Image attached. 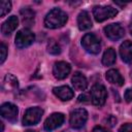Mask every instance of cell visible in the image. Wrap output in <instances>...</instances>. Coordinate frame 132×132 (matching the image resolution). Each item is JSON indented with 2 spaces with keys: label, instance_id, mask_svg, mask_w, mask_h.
Instances as JSON below:
<instances>
[{
  "label": "cell",
  "instance_id": "6da1fadb",
  "mask_svg": "<svg viewBox=\"0 0 132 132\" xmlns=\"http://www.w3.org/2000/svg\"><path fill=\"white\" fill-rule=\"evenodd\" d=\"M68 20L66 12L60 8L52 9L44 18V25L50 29H57L63 27Z\"/></svg>",
  "mask_w": 132,
  "mask_h": 132
},
{
  "label": "cell",
  "instance_id": "7a4b0ae2",
  "mask_svg": "<svg viewBox=\"0 0 132 132\" xmlns=\"http://www.w3.org/2000/svg\"><path fill=\"white\" fill-rule=\"evenodd\" d=\"M81 45L82 47L90 54L97 55L101 50V44L99 38L93 33H87L81 38Z\"/></svg>",
  "mask_w": 132,
  "mask_h": 132
},
{
  "label": "cell",
  "instance_id": "f1b7e54d",
  "mask_svg": "<svg viewBox=\"0 0 132 132\" xmlns=\"http://www.w3.org/2000/svg\"><path fill=\"white\" fill-rule=\"evenodd\" d=\"M25 132H37V131H35V130H27Z\"/></svg>",
  "mask_w": 132,
  "mask_h": 132
},
{
  "label": "cell",
  "instance_id": "4fadbf2b",
  "mask_svg": "<svg viewBox=\"0 0 132 132\" xmlns=\"http://www.w3.org/2000/svg\"><path fill=\"white\" fill-rule=\"evenodd\" d=\"M120 55L125 63L132 62V41L125 40L120 45Z\"/></svg>",
  "mask_w": 132,
  "mask_h": 132
},
{
  "label": "cell",
  "instance_id": "d6986e66",
  "mask_svg": "<svg viewBox=\"0 0 132 132\" xmlns=\"http://www.w3.org/2000/svg\"><path fill=\"white\" fill-rule=\"evenodd\" d=\"M116 59H117V54H116V51L111 47L107 48L104 54H103V57H102V64L104 66H111L114 64L116 62Z\"/></svg>",
  "mask_w": 132,
  "mask_h": 132
},
{
  "label": "cell",
  "instance_id": "5b68a950",
  "mask_svg": "<svg viewBox=\"0 0 132 132\" xmlns=\"http://www.w3.org/2000/svg\"><path fill=\"white\" fill-rule=\"evenodd\" d=\"M118 10L111 6H95L93 9V15L96 22H103L107 19L116 16Z\"/></svg>",
  "mask_w": 132,
  "mask_h": 132
},
{
  "label": "cell",
  "instance_id": "8fae6325",
  "mask_svg": "<svg viewBox=\"0 0 132 132\" xmlns=\"http://www.w3.org/2000/svg\"><path fill=\"white\" fill-rule=\"evenodd\" d=\"M0 111H1L2 118L6 119L9 122H14L18 118V112H19L18 107L12 103L6 102V103L2 104Z\"/></svg>",
  "mask_w": 132,
  "mask_h": 132
},
{
  "label": "cell",
  "instance_id": "d4e9b609",
  "mask_svg": "<svg viewBox=\"0 0 132 132\" xmlns=\"http://www.w3.org/2000/svg\"><path fill=\"white\" fill-rule=\"evenodd\" d=\"M89 99H91V97H89L88 94H82L78 97V101L79 102H89Z\"/></svg>",
  "mask_w": 132,
  "mask_h": 132
},
{
  "label": "cell",
  "instance_id": "9c48e42d",
  "mask_svg": "<svg viewBox=\"0 0 132 132\" xmlns=\"http://www.w3.org/2000/svg\"><path fill=\"white\" fill-rule=\"evenodd\" d=\"M104 33L107 36V38H109L112 41H117L119 39H121L125 32L123 27L120 24H109L106 27H104Z\"/></svg>",
  "mask_w": 132,
  "mask_h": 132
},
{
  "label": "cell",
  "instance_id": "52a82bcc",
  "mask_svg": "<svg viewBox=\"0 0 132 132\" xmlns=\"http://www.w3.org/2000/svg\"><path fill=\"white\" fill-rule=\"evenodd\" d=\"M43 110L40 107H30L26 110L24 118H23V124L26 126L30 125H35L37 124L41 117H42Z\"/></svg>",
  "mask_w": 132,
  "mask_h": 132
},
{
  "label": "cell",
  "instance_id": "30bf717a",
  "mask_svg": "<svg viewBox=\"0 0 132 132\" xmlns=\"http://www.w3.org/2000/svg\"><path fill=\"white\" fill-rule=\"evenodd\" d=\"M71 71V66L69 63L64 62V61H60L55 63L54 67H53V73L54 76L57 79H64L68 76V74Z\"/></svg>",
  "mask_w": 132,
  "mask_h": 132
},
{
  "label": "cell",
  "instance_id": "f546056e",
  "mask_svg": "<svg viewBox=\"0 0 132 132\" xmlns=\"http://www.w3.org/2000/svg\"><path fill=\"white\" fill-rule=\"evenodd\" d=\"M131 78H132V72H131Z\"/></svg>",
  "mask_w": 132,
  "mask_h": 132
},
{
  "label": "cell",
  "instance_id": "83f0119b",
  "mask_svg": "<svg viewBox=\"0 0 132 132\" xmlns=\"http://www.w3.org/2000/svg\"><path fill=\"white\" fill-rule=\"evenodd\" d=\"M129 31H130V34L132 35V23H131L130 26H129Z\"/></svg>",
  "mask_w": 132,
  "mask_h": 132
},
{
  "label": "cell",
  "instance_id": "2e32d148",
  "mask_svg": "<svg viewBox=\"0 0 132 132\" xmlns=\"http://www.w3.org/2000/svg\"><path fill=\"white\" fill-rule=\"evenodd\" d=\"M77 25H78L79 30H81V31L88 30L93 26L91 16H90L88 11L82 10L78 13V15H77Z\"/></svg>",
  "mask_w": 132,
  "mask_h": 132
},
{
  "label": "cell",
  "instance_id": "484cf974",
  "mask_svg": "<svg viewBox=\"0 0 132 132\" xmlns=\"http://www.w3.org/2000/svg\"><path fill=\"white\" fill-rule=\"evenodd\" d=\"M92 132H109L107 129H105L104 127H101V126H96Z\"/></svg>",
  "mask_w": 132,
  "mask_h": 132
},
{
  "label": "cell",
  "instance_id": "4316f807",
  "mask_svg": "<svg viewBox=\"0 0 132 132\" xmlns=\"http://www.w3.org/2000/svg\"><path fill=\"white\" fill-rule=\"evenodd\" d=\"M106 121L108 122L109 126H113V125H114V124L117 123V120H116V119H114V118H113L112 116H109V117H108V119H107Z\"/></svg>",
  "mask_w": 132,
  "mask_h": 132
},
{
  "label": "cell",
  "instance_id": "5bb4252c",
  "mask_svg": "<svg viewBox=\"0 0 132 132\" xmlns=\"http://www.w3.org/2000/svg\"><path fill=\"white\" fill-rule=\"evenodd\" d=\"M71 82H72L74 89L77 91H85L88 87V80H87L86 76L78 71L74 72V74L72 75Z\"/></svg>",
  "mask_w": 132,
  "mask_h": 132
},
{
  "label": "cell",
  "instance_id": "e0dca14e",
  "mask_svg": "<svg viewBox=\"0 0 132 132\" xmlns=\"http://www.w3.org/2000/svg\"><path fill=\"white\" fill-rule=\"evenodd\" d=\"M105 77L110 84H113L116 86L121 87L124 85V78H123L122 74L119 72V70H117V69H109L106 72Z\"/></svg>",
  "mask_w": 132,
  "mask_h": 132
},
{
  "label": "cell",
  "instance_id": "7c38bea8",
  "mask_svg": "<svg viewBox=\"0 0 132 132\" xmlns=\"http://www.w3.org/2000/svg\"><path fill=\"white\" fill-rule=\"evenodd\" d=\"M54 94L61 100L63 101H68L70 99L73 98L74 96V92L72 91V89H70L68 86H60V87H56L53 89Z\"/></svg>",
  "mask_w": 132,
  "mask_h": 132
},
{
  "label": "cell",
  "instance_id": "7402d4cb",
  "mask_svg": "<svg viewBox=\"0 0 132 132\" xmlns=\"http://www.w3.org/2000/svg\"><path fill=\"white\" fill-rule=\"evenodd\" d=\"M1 60H0V63L2 64L4 61H5V59H6V56H7V47H6V45L2 42L1 43Z\"/></svg>",
  "mask_w": 132,
  "mask_h": 132
},
{
  "label": "cell",
  "instance_id": "ba28073f",
  "mask_svg": "<svg viewBox=\"0 0 132 132\" xmlns=\"http://www.w3.org/2000/svg\"><path fill=\"white\" fill-rule=\"evenodd\" d=\"M65 121V117L63 113L61 112H55L52 113L44 122L43 124V128L45 131H53L55 129H57L58 127H60Z\"/></svg>",
  "mask_w": 132,
  "mask_h": 132
},
{
  "label": "cell",
  "instance_id": "9a60e30c",
  "mask_svg": "<svg viewBox=\"0 0 132 132\" xmlns=\"http://www.w3.org/2000/svg\"><path fill=\"white\" fill-rule=\"evenodd\" d=\"M19 25V20L15 15H11L9 16L3 24L1 27V32L3 35H9L11 34L18 27Z\"/></svg>",
  "mask_w": 132,
  "mask_h": 132
},
{
  "label": "cell",
  "instance_id": "44dd1931",
  "mask_svg": "<svg viewBox=\"0 0 132 132\" xmlns=\"http://www.w3.org/2000/svg\"><path fill=\"white\" fill-rule=\"evenodd\" d=\"M11 9V3L9 1H1L0 2V10H1V16H4L6 13H8Z\"/></svg>",
  "mask_w": 132,
  "mask_h": 132
},
{
  "label": "cell",
  "instance_id": "277c9868",
  "mask_svg": "<svg viewBox=\"0 0 132 132\" xmlns=\"http://www.w3.org/2000/svg\"><path fill=\"white\" fill-rule=\"evenodd\" d=\"M106 97H107V92H106V89L103 85L96 84L92 87L91 100H92V103L94 105L102 106L106 101Z\"/></svg>",
  "mask_w": 132,
  "mask_h": 132
},
{
  "label": "cell",
  "instance_id": "ac0fdd59",
  "mask_svg": "<svg viewBox=\"0 0 132 132\" xmlns=\"http://www.w3.org/2000/svg\"><path fill=\"white\" fill-rule=\"evenodd\" d=\"M21 16H22V21L25 25L27 26H32L34 24V18H35V12L29 8V7H24L20 10Z\"/></svg>",
  "mask_w": 132,
  "mask_h": 132
},
{
  "label": "cell",
  "instance_id": "cb8c5ba5",
  "mask_svg": "<svg viewBox=\"0 0 132 132\" xmlns=\"http://www.w3.org/2000/svg\"><path fill=\"white\" fill-rule=\"evenodd\" d=\"M124 98L126 100V102H131L132 101V89H127L125 94H124Z\"/></svg>",
  "mask_w": 132,
  "mask_h": 132
},
{
  "label": "cell",
  "instance_id": "ffe728a7",
  "mask_svg": "<svg viewBox=\"0 0 132 132\" xmlns=\"http://www.w3.org/2000/svg\"><path fill=\"white\" fill-rule=\"evenodd\" d=\"M47 52L52 55H59L61 53V48L59 46V44L54 40V39H51L47 43Z\"/></svg>",
  "mask_w": 132,
  "mask_h": 132
},
{
  "label": "cell",
  "instance_id": "3957f363",
  "mask_svg": "<svg viewBox=\"0 0 132 132\" xmlns=\"http://www.w3.org/2000/svg\"><path fill=\"white\" fill-rule=\"evenodd\" d=\"M34 39H35L34 33L30 29L24 28L20 30L15 35V45L19 48H24V47L31 45Z\"/></svg>",
  "mask_w": 132,
  "mask_h": 132
},
{
  "label": "cell",
  "instance_id": "603a6c76",
  "mask_svg": "<svg viewBox=\"0 0 132 132\" xmlns=\"http://www.w3.org/2000/svg\"><path fill=\"white\" fill-rule=\"evenodd\" d=\"M119 132H132V124H124L120 127Z\"/></svg>",
  "mask_w": 132,
  "mask_h": 132
},
{
  "label": "cell",
  "instance_id": "8992f818",
  "mask_svg": "<svg viewBox=\"0 0 132 132\" xmlns=\"http://www.w3.org/2000/svg\"><path fill=\"white\" fill-rule=\"evenodd\" d=\"M88 120V112L84 108H77L74 109L70 113V119H69V124L71 128L73 129H79L81 128Z\"/></svg>",
  "mask_w": 132,
  "mask_h": 132
}]
</instances>
